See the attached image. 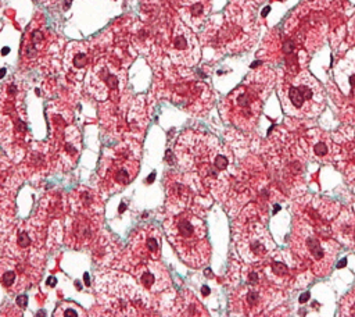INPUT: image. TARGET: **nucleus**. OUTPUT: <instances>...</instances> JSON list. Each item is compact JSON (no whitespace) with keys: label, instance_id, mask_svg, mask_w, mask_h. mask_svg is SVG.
Returning a JSON list of instances; mask_svg holds the SVG:
<instances>
[{"label":"nucleus","instance_id":"f257e3e1","mask_svg":"<svg viewBox=\"0 0 355 317\" xmlns=\"http://www.w3.org/2000/svg\"><path fill=\"white\" fill-rule=\"evenodd\" d=\"M175 156L187 182L202 193L225 197L233 175V154L215 136L187 131L179 136Z\"/></svg>","mask_w":355,"mask_h":317},{"label":"nucleus","instance_id":"f03ea898","mask_svg":"<svg viewBox=\"0 0 355 317\" xmlns=\"http://www.w3.org/2000/svg\"><path fill=\"white\" fill-rule=\"evenodd\" d=\"M276 83V74L266 65L252 70L244 82L220 103L223 120L243 132H251L261 115L263 101Z\"/></svg>","mask_w":355,"mask_h":317},{"label":"nucleus","instance_id":"7ed1b4c3","mask_svg":"<svg viewBox=\"0 0 355 317\" xmlns=\"http://www.w3.org/2000/svg\"><path fill=\"white\" fill-rule=\"evenodd\" d=\"M258 32L257 4L251 0H233L226 7L222 21L216 25L209 24L205 29L204 42L223 53L237 54L254 46Z\"/></svg>","mask_w":355,"mask_h":317},{"label":"nucleus","instance_id":"20e7f679","mask_svg":"<svg viewBox=\"0 0 355 317\" xmlns=\"http://www.w3.org/2000/svg\"><path fill=\"white\" fill-rule=\"evenodd\" d=\"M338 249V243L323 238L322 231L309 220L302 216L295 218L290 234V250L300 266L309 268L316 277H324L330 273Z\"/></svg>","mask_w":355,"mask_h":317},{"label":"nucleus","instance_id":"39448f33","mask_svg":"<svg viewBox=\"0 0 355 317\" xmlns=\"http://www.w3.org/2000/svg\"><path fill=\"white\" fill-rule=\"evenodd\" d=\"M263 156L280 186L288 193L304 189L306 153L283 129H275L263 145Z\"/></svg>","mask_w":355,"mask_h":317},{"label":"nucleus","instance_id":"423d86ee","mask_svg":"<svg viewBox=\"0 0 355 317\" xmlns=\"http://www.w3.org/2000/svg\"><path fill=\"white\" fill-rule=\"evenodd\" d=\"M277 95L284 113L294 118H315L326 106L322 85L305 68L287 72L279 82Z\"/></svg>","mask_w":355,"mask_h":317},{"label":"nucleus","instance_id":"0eeeda50","mask_svg":"<svg viewBox=\"0 0 355 317\" xmlns=\"http://www.w3.org/2000/svg\"><path fill=\"white\" fill-rule=\"evenodd\" d=\"M171 245L179 257L190 267H201L208 263L211 247L207 239L204 221L190 210H182L164 222Z\"/></svg>","mask_w":355,"mask_h":317},{"label":"nucleus","instance_id":"6e6552de","mask_svg":"<svg viewBox=\"0 0 355 317\" xmlns=\"http://www.w3.org/2000/svg\"><path fill=\"white\" fill-rule=\"evenodd\" d=\"M100 303L116 316H143L148 311L147 292L129 275L108 271L96 281Z\"/></svg>","mask_w":355,"mask_h":317},{"label":"nucleus","instance_id":"1a4fd4ad","mask_svg":"<svg viewBox=\"0 0 355 317\" xmlns=\"http://www.w3.org/2000/svg\"><path fill=\"white\" fill-rule=\"evenodd\" d=\"M233 239L241 259L261 263L273 254L276 245L266 228L265 217L255 204H248L233 224Z\"/></svg>","mask_w":355,"mask_h":317},{"label":"nucleus","instance_id":"9d476101","mask_svg":"<svg viewBox=\"0 0 355 317\" xmlns=\"http://www.w3.org/2000/svg\"><path fill=\"white\" fill-rule=\"evenodd\" d=\"M277 298H280L277 284L269 278L263 266L252 263L245 268L244 285L230 298V309L234 314L258 316L270 309Z\"/></svg>","mask_w":355,"mask_h":317},{"label":"nucleus","instance_id":"9b49d317","mask_svg":"<svg viewBox=\"0 0 355 317\" xmlns=\"http://www.w3.org/2000/svg\"><path fill=\"white\" fill-rule=\"evenodd\" d=\"M140 154L137 146L122 142L104 150L98 168V182L105 193H115L128 186L137 175Z\"/></svg>","mask_w":355,"mask_h":317},{"label":"nucleus","instance_id":"f8f14e48","mask_svg":"<svg viewBox=\"0 0 355 317\" xmlns=\"http://www.w3.org/2000/svg\"><path fill=\"white\" fill-rule=\"evenodd\" d=\"M322 7V1L302 3L286 21L287 36L308 53H315L323 44L327 35L329 24Z\"/></svg>","mask_w":355,"mask_h":317},{"label":"nucleus","instance_id":"ddd939ff","mask_svg":"<svg viewBox=\"0 0 355 317\" xmlns=\"http://www.w3.org/2000/svg\"><path fill=\"white\" fill-rule=\"evenodd\" d=\"M125 82L123 71L110 58H100L87 72L85 86L97 100H105L112 92L121 90Z\"/></svg>","mask_w":355,"mask_h":317},{"label":"nucleus","instance_id":"4468645a","mask_svg":"<svg viewBox=\"0 0 355 317\" xmlns=\"http://www.w3.org/2000/svg\"><path fill=\"white\" fill-rule=\"evenodd\" d=\"M54 46V35L53 32L39 21H33L31 26L26 29L22 43V61L35 67L42 64L53 51Z\"/></svg>","mask_w":355,"mask_h":317},{"label":"nucleus","instance_id":"2eb2a0df","mask_svg":"<svg viewBox=\"0 0 355 317\" xmlns=\"http://www.w3.org/2000/svg\"><path fill=\"white\" fill-rule=\"evenodd\" d=\"M200 56V44L191 28L183 21H176L169 43V57L172 63L176 65L193 67L198 63Z\"/></svg>","mask_w":355,"mask_h":317},{"label":"nucleus","instance_id":"dca6fc26","mask_svg":"<svg viewBox=\"0 0 355 317\" xmlns=\"http://www.w3.org/2000/svg\"><path fill=\"white\" fill-rule=\"evenodd\" d=\"M130 271L147 293L164 292L171 288L169 274L157 260H137L132 264Z\"/></svg>","mask_w":355,"mask_h":317},{"label":"nucleus","instance_id":"f3484780","mask_svg":"<svg viewBox=\"0 0 355 317\" xmlns=\"http://www.w3.org/2000/svg\"><path fill=\"white\" fill-rule=\"evenodd\" d=\"M162 238L154 225H146L135 231L130 238V252L136 260H158Z\"/></svg>","mask_w":355,"mask_h":317},{"label":"nucleus","instance_id":"a211bd4d","mask_svg":"<svg viewBox=\"0 0 355 317\" xmlns=\"http://www.w3.org/2000/svg\"><path fill=\"white\" fill-rule=\"evenodd\" d=\"M32 268L18 257L4 256L0 259V282L11 292H19L31 284Z\"/></svg>","mask_w":355,"mask_h":317},{"label":"nucleus","instance_id":"6ab92c4d","mask_svg":"<svg viewBox=\"0 0 355 317\" xmlns=\"http://www.w3.org/2000/svg\"><path fill=\"white\" fill-rule=\"evenodd\" d=\"M302 147L305 153L323 164H333L337 153V145L327 132L320 129H309L302 138Z\"/></svg>","mask_w":355,"mask_h":317},{"label":"nucleus","instance_id":"aec40b11","mask_svg":"<svg viewBox=\"0 0 355 317\" xmlns=\"http://www.w3.org/2000/svg\"><path fill=\"white\" fill-rule=\"evenodd\" d=\"M333 79L343 96L355 99V46L334 64Z\"/></svg>","mask_w":355,"mask_h":317},{"label":"nucleus","instance_id":"412c9836","mask_svg":"<svg viewBox=\"0 0 355 317\" xmlns=\"http://www.w3.org/2000/svg\"><path fill=\"white\" fill-rule=\"evenodd\" d=\"M90 63V50L86 43L72 42L67 46L62 65L68 75L76 81L83 79V75Z\"/></svg>","mask_w":355,"mask_h":317},{"label":"nucleus","instance_id":"4be33fe9","mask_svg":"<svg viewBox=\"0 0 355 317\" xmlns=\"http://www.w3.org/2000/svg\"><path fill=\"white\" fill-rule=\"evenodd\" d=\"M211 7V0H180L179 15L189 28L197 31L205 24Z\"/></svg>","mask_w":355,"mask_h":317},{"label":"nucleus","instance_id":"5701e85b","mask_svg":"<svg viewBox=\"0 0 355 317\" xmlns=\"http://www.w3.org/2000/svg\"><path fill=\"white\" fill-rule=\"evenodd\" d=\"M331 235L345 246L355 245V213L352 210H340L337 218L331 222Z\"/></svg>","mask_w":355,"mask_h":317},{"label":"nucleus","instance_id":"b1692460","mask_svg":"<svg viewBox=\"0 0 355 317\" xmlns=\"http://www.w3.org/2000/svg\"><path fill=\"white\" fill-rule=\"evenodd\" d=\"M176 310L179 316H208L198 299L190 292H182L176 302Z\"/></svg>","mask_w":355,"mask_h":317},{"label":"nucleus","instance_id":"393cba45","mask_svg":"<svg viewBox=\"0 0 355 317\" xmlns=\"http://www.w3.org/2000/svg\"><path fill=\"white\" fill-rule=\"evenodd\" d=\"M54 316L55 317H58V316H62V317H82V316H85V313L79 306H76L73 303H69V302H62L57 307V310L54 311Z\"/></svg>","mask_w":355,"mask_h":317},{"label":"nucleus","instance_id":"a878e982","mask_svg":"<svg viewBox=\"0 0 355 317\" xmlns=\"http://www.w3.org/2000/svg\"><path fill=\"white\" fill-rule=\"evenodd\" d=\"M341 314L343 316H355V286L348 292L341 303Z\"/></svg>","mask_w":355,"mask_h":317},{"label":"nucleus","instance_id":"bb28decb","mask_svg":"<svg viewBox=\"0 0 355 317\" xmlns=\"http://www.w3.org/2000/svg\"><path fill=\"white\" fill-rule=\"evenodd\" d=\"M347 43L349 46H355V14L347 24Z\"/></svg>","mask_w":355,"mask_h":317},{"label":"nucleus","instance_id":"cd10ccee","mask_svg":"<svg viewBox=\"0 0 355 317\" xmlns=\"http://www.w3.org/2000/svg\"><path fill=\"white\" fill-rule=\"evenodd\" d=\"M251 1H254L255 4H261V3H263V1H266V0H251Z\"/></svg>","mask_w":355,"mask_h":317},{"label":"nucleus","instance_id":"c85d7f7f","mask_svg":"<svg viewBox=\"0 0 355 317\" xmlns=\"http://www.w3.org/2000/svg\"><path fill=\"white\" fill-rule=\"evenodd\" d=\"M352 207H354V213H355V203L352 204ZM354 247H355V245H354Z\"/></svg>","mask_w":355,"mask_h":317},{"label":"nucleus","instance_id":"c756f323","mask_svg":"<svg viewBox=\"0 0 355 317\" xmlns=\"http://www.w3.org/2000/svg\"><path fill=\"white\" fill-rule=\"evenodd\" d=\"M0 8H1V0H0Z\"/></svg>","mask_w":355,"mask_h":317},{"label":"nucleus","instance_id":"7c9ffc66","mask_svg":"<svg viewBox=\"0 0 355 317\" xmlns=\"http://www.w3.org/2000/svg\"><path fill=\"white\" fill-rule=\"evenodd\" d=\"M354 249H355V247H354Z\"/></svg>","mask_w":355,"mask_h":317}]
</instances>
